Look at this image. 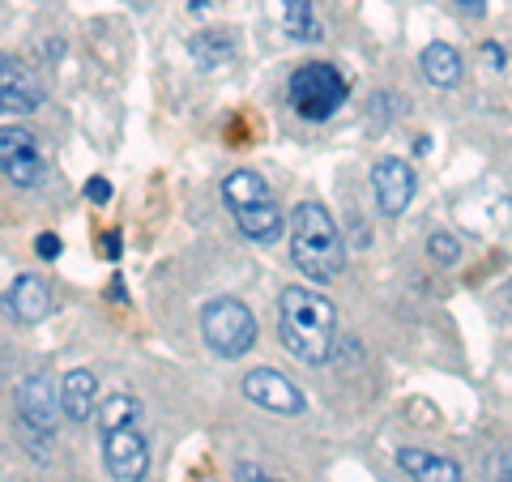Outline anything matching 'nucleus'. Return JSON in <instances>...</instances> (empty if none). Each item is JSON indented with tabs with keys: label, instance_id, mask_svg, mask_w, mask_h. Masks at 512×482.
<instances>
[{
	"label": "nucleus",
	"instance_id": "f257e3e1",
	"mask_svg": "<svg viewBox=\"0 0 512 482\" xmlns=\"http://www.w3.org/2000/svg\"><path fill=\"white\" fill-rule=\"evenodd\" d=\"M278 337L303 363H325L338 337V308L312 286H286L278 308Z\"/></svg>",
	"mask_w": 512,
	"mask_h": 482
},
{
	"label": "nucleus",
	"instance_id": "f03ea898",
	"mask_svg": "<svg viewBox=\"0 0 512 482\" xmlns=\"http://www.w3.org/2000/svg\"><path fill=\"white\" fill-rule=\"evenodd\" d=\"M291 256L299 273H308L312 282H333L346 265V248H342V231L333 214L316 201L295 205L291 214Z\"/></svg>",
	"mask_w": 512,
	"mask_h": 482
},
{
	"label": "nucleus",
	"instance_id": "7ed1b4c3",
	"mask_svg": "<svg viewBox=\"0 0 512 482\" xmlns=\"http://www.w3.org/2000/svg\"><path fill=\"white\" fill-rule=\"evenodd\" d=\"M346 103V77L325 60H308L291 73V107L303 120H329Z\"/></svg>",
	"mask_w": 512,
	"mask_h": 482
},
{
	"label": "nucleus",
	"instance_id": "20e7f679",
	"mask_svg": "<svg viewBox=\"0 0 512 482\" xmlns=\"http://www.w3.org/2000/svg\"><path fill=\"white\" fill-rule=\"evenodd\" d=\"M201 333H205V342H210L214 355L239 359L256 346V316L248 312V303H239L231 295L210 299L201 312Z\"/></svg>",
	"mask_w": 512,
	"mask_h": 482
},
{
	"label": "nucleus",
	"instance_id": "39448f33",
	"mask_svg": "<svg viewBox=\"0 0 512 482\" xmlns=\"http://www.w3.org/2000/svg\"><path fill=\"white\" fill-rule=\"evenodd\" d=\"M103 461H107V474L116 482H141V478H146V470H150V444L137 431V423L103 431Z\"/></svg>",
	"mask_w": 512,
	"mask_h": 482
},
{
	"label": "nucleus",
	"instance_id": "423d86ee",
	"mask_svg": "<svg viewBox=\"0 0 512 482\" xmlns=\"http://www.w3.org/2000/svg\"><path fill=\"white\" fill-rule=\"evenodd\" d=\"M60 393L52 389V376H26L22 389H18V423L43 431V436H56V423H60Z\"/></svg>",
	"mask_w": 512,
	"mask_h": 482
},
{
	"label": "nucleus",
	"instance_id": "0eeeda50",
	"mask_svg": "<svg viewBox=\"0 0 512 482\" xmlns=\"http://www.w3.org/2000/svg\"><path fill=\"white\" fill-rule=\"evenodd\" d=\"M244 397L256 401V406L269 410V414H291V419L303 414V393L282 372H274V367H256V372H248Z\"/></svg>",
	"mask_w": 512,
	"mask_h": 482
},
{
	"label": "nucleus",
	"instance_id": "6e6552de",
	"mask_svg": "<svg viewBox=\"0 0 512 482\" xmlns=\"http://www.w3.org/2000/svg\"><path fill=\"white\" fill-rule=\"evenodd\" d=\"M43 103V86L39 77L18 64L9 52H0V111H9V116H30V111H39Z\"/></svg>",
	"mask_w": 512,
	"mask_h": 482
},
{
	"label": "nucleus",
	"instance_id": "1a4fd4ad",
	"mask_svg": "<svg viewBox=\"0 0 512 482\" xmlns=\"http://www.w3.org/2000/svg\"><path fill=\"white\" fill-rule=\"evenodd\" d=\"M372 188H376V205L384 214H402L414 201V171L406 158H380L372 171Z\"/></svg>",
	"mask_w": 512,
	"mask_h": 482
},
{
	"label": "nucleus",
	"instance_id": "9d476101",
	"mask_svg": "<svg viewBox=\"0 0 512 482\" xmlns=\"http://www.w3.org/2000/svg\"><path fill=\"white\" fill-rule=\"evenodd\" d=\"M5 312H9V320H18V325H39V320L52 312V291H47V282L39 273L13 278V286L5 291Z\"/></svg>",
	"mask_w": 512,
	"mask_h": 482
},
{
	"label": "nucleus",
	"instance_id": "9b49d317",
	"mask_svg": "<svg viewBox=\"0 0 512 482\" xmlns=\"http://www.w3.org/2000/svg\"><path fill=\"white\" fill-rule=\"evenodd\" d=\"M60 410H64V419H73V423L94 419V414H99V376L86 372V367L64 372V380H60Z\"/></svg>",
	"mask_w": 512,
	"mask_h": 482
},
{
	"label": "nucleus",
	"instance_id": "f8f14e48",
	"mask_svg": "<svg viewBox=\"0 0 512 482\" xmlns=\"http://www.w3.org/2000/svg\"><path fill=\"white\" fill-rule=\"evenodd\" d=\"M397 465H402L414 482H466L461 478V465L453 457L427 453V448H402V453H397Z\"/></svg>",
	"mask_w": 512,
	"mask_h": 482
},
{
	"label": "nucleus",
	"instance_id": "ddd939ff",
	"mask_svg": "<svg viewBox=\"0 0 512 482\" xmlns=\"http://www.w3.org/2000/svg\"><path fill=\"white\" fill-rule=\"evenodd\" d=\"M235 227L244 231L252 244H274V239H282V210L274 205V197L256 201V205H244V210H235Z\"/></svg>",
	"mask_w": 512,
	"mask_h": 482
},
{
	"label": "nucleus",
	"instance_id": "4468645a",
	"mask_svg": "<svg viewBox=\"0 0 512 482\" xmlns=\"http://www.w3.org/2000/svg\"><path fill=\"white\" fill-rule=\"evenodd\" d=\"M419 64H423V77L431 86H440V90H453L457 82H461V52L453 43H427L423 47V56H419Z\"/></svg>",
	"mask_w": 512,
	"mask_h": 482
},
{
	"label": "nucleus",
	"instance_id": "2eb2a0df",
	"mask_svg": "<svg viewBox=\"0 0 512 482\" xmlns=\"http://www.w3.org/2000/svg\"><path fill=\"white\" fill-rule=\"evenodd\" d=\"M188 56L201 64V69H222L231 56H235V39L227 30H197L188 39Z\"/></svg>",
	"mask_w": 512,
	"mask_h": 482
},
{
	"label": "nucleus",
	"instance_id": "dca6fc26",
	"mask_svg": "<svg viewBox=\"0 0 512 482\" xmlns=\"http://www.w3.org/2000/svg\"><path fill=\"white\" fill-rule=\"evenodd\" d=\"M269 197V184H265V175L261 171H231L227 180H222V201L231 205V214L235 210H244V205H256V201H265Z\"/></svg>",
	"mask_w": 512,
	"mask_h": 482
},
{
	"label": "nucleus",
	"instance_id": "f3484780",
	"mask_svg": "<svg viewBox=\"0 0 512 482\" xmlns=\"http://www.w3.org/2000/svg\"><path fill=\"white\" fill-rule=\"evenodd\" d=\"M282 22H286V35L291 39H303V43L320 39V22H316L312 0H282Z\"/></svg>",
	"mask_w": 512,
	"mask_h": 482
},
{
	"label": "nucleus",
	"instance_id": "a211bd4d",
	"mask_svg": "<svg viewBox=\"0 0 512 482\" xmlns=\"http://www.w3.org/2000/svg\"><path fill=\"white\" fill-rule=\"evenodd\" d=\"M137 397H128V393H116V397H107L103 401V410H99V427L103 431H116V427H128V423H137Z\"/></svg>",
	"mask_w": 512,
	"mask_h": 482
},
{
	"label": "nucleus",
	"instance_id": "6ab92c4d",
	"mask_svg": "<svg viewBox=\"0 0 512 482\" xmlns=\"http://www.w3.org/2000/svg\"><path fill=\"white\" fill-rule=\"evenodd\" d=\"M22 154H35V133L30 128H0V167H9L13 158Z\"/></svg>",
	"mask_w": 512,
	"mask_h": 482
},
{
	"label": "nucleus",
	"instance_id": "aec40b11",
	"mask_svg": "<svg viewBox=\"0 0 512 482\" xmlns=\"http://www.w3.org/2000/svg\"><path fill=\"white\" fill-rule=\"evenodd\" d=\"M9 175L13 184H22V188H30V184H39L43 180V158H39V150L35 154H22V158H13L9 167H0Z\"/></svg>",
	"mask_w": 512,
	"mask_h": 482
},
{
	"label": "nucleus",
	"instance_id": "412c9836",
	"mask_svg": "<svg viewBox=\"0 0 512 482\" xmlns=\"http://www.w3.org/2000/svg\"><path fill=\"white\" fill-rule=\"evenodd\" d=\"M427 252L436 256L440 265H453V261H461V239L448 235V231H436V235L427 239Z\"/></svg>",
	"mask_w": 512,
	"mask_h": 482
},
{
	"label": "nucleus",
	"instance_id": "4be33fe9",
	"mask_svg": "<svg viewBox=\"0 0 512 482\" xmlns=\"http://www.w3.org/2000/svg\"><path fill=\"white\" fill-rule=\"evenodd\" d=\"M491 482H512V448H504V453L491 461Z\"/></svg>",
	"mask_w": 512,
	"mask_h": 482
},
{
	"label": "nucleus",
	"instance_id": "5701e85b",
	"mask_svg": "<svg viewBox=\"0 0 512 482\" xmlns=\"http://www.w3.org/2000/svg\"><path fill=\"white\" fill-rule=\"evenodd\" d=\"M99 252H103V261H120V252H124L120 231H107V235H103V244H99Z\"/></svg>",
	"mask_w": 512,
	"mask_h": 482
},
{
	"label": "nucleus",
	"instance_id": "b1692460",
	"mask_svg": "<svg viewBox=\"0 0 512 482\" xmlns=\"http://www.w3.org/2000/svg\"><path fill=\"white\" fill-rule=\"evenodd\" d=\"M86 197H90L94 205H107V201H111V184L103 180V175H94V180L86 184Z\"/></svg>",
	"mask_w": 512,
	"mask_h": 482
},
{
	"label": "nucleus",
	"instance_id": "393cba45",
	"mask_svg": "<svg viewBox=\"0 0 512 482\" xmlns=\"http://www.w3.org/2000/svg\"><path fill=\"white\" fill-rule=\"evenodd\" d=\"M453 9L461 13V18H487V0H453Z\"/></svg>",
	"mask_w": 512,
	"mask_h": 482
},
{
	"label": "nucleus",
	"instance_id": "a878e982",
	"mask_svg": "<svg viewBox=\"0 0 512 482\" xmlns=\"http://www.w3.org/2000/svg\"><path fill=\"white\" fill-rule=\"evenodd\" d=\"M35 252L43 256V261H56V256H60V235H52V231H47V235H39Z\"/></svg>",
	"mask_w": 512,
	"mask_h": 482
},
{
	"label": "nucleus",
	"instance_id": "bb28decb",
	"mask_svg": "<svg viewBox=\"0 0 512 482\" xmlns=\"http://www.w3.org/2000/svg\"><path fill=\"white\" fill-rule=\"evenodd\" d=\"M389 111L397 116V99H389V94H376V99H372V116H376V124H384V116H389Z\"/></svg>",
	"mask_w": 512,
	"mask_h": 482
},
{
	"label": "nucleus",
	"instance_id": "cd10ccee",
	"mask_svg": "<svg viewBox=\"0 0 512 482\" xmlns=\"http://www.w3.org/2000/svg\"><path fill=\"white\" fill-rule=\"evenodd\" d=\"M483 60L491 64V69H495V73H500L508 56H504V47H500V43H483Z\"/></svg>",
	"mask_w": 512,
	"mask_h": 482
},
{
	"label": "nucleus",
	"instance_id": "c85d7f7f",
	"mask_svg": "<svg viewBox=\"0 0 512 482\" xmlns=\"http://www.w3.org/2000/svg\"><path fill=\"white\" fill-rule=\"evenodd\" d=\"M239 482H278V478H269L261 470H252V465H239Z\"/></svg>",
	"mask_w": 512,
	"mask_h": 482
}]
</instances>
